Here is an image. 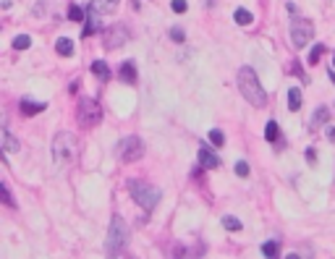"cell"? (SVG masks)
Returning a JSON list of instances; mask_svg holds the SVG:
<instances>
[{
	"label": "cell",
	"mask_w": 335,
	"mask_h": 259,
	"mask_svg": "<svg viewBox=\"0 0 335 259\" xmlns=\"http://www.w3.org/2000/svg\"><path fill=\"white\" fill-rule=\"evenodd\" d=\"M238 89H241L243 100L252 102L254 108H265V105H267V92L262 89L260 76L254 73V68L243 66V68L238 71Z\"/></svg>",
	"instance_id": "obj_1"
},
{
	"label": "cell",
	"mask_w": 335,
	"mask_h": 259,
	"mask_svg": "<svg viewBox=\"0 0 335 259\" xmlns=\"http://www.w3.org/2000/svg\"><path fill=\"white\" fill-rule=\"evenodd\" d=\"M129 243V225L120 215H113L110 218V228H108V236H105V256L108 259H118L123 254Z\"/></svg>",
	"instance_id": "obj_2"
},
{
	"label": "cell",
	"mask_w": 335,
	"mask_h": 259,
	"mask_svg": "<svg viewBox=\"0 0 335 259\" xmlns=\"http://www.w3.org/2000/svg\"><path fill=\"white\" fill-rule=\"evenodd\" d=\"M129 194H131V199L139 204L142 209H155L157 207V202H160V189H155V186H149V184H144V181H129Z\"/></svg>",
	"instance_id": "obj_3"
},
{
	"label": "cell",
	"mask_w": 335,
	"mask_h": 259,
	"mask_svg": "<svg viewBox=\"0 0 335 259\" xmlns=\"http://www.w3.org/2000/svg\"><path fill=\"white\" fill-rule=\"evenodd\" d=\"M76 155V136L71 131H60L53 139V160L55 165H68Z\"/></svg>",
	"instance_id": "obj_4"
},
{
	"label": "cell",
	"mask_w": 335,
	"mask_h": 259,
	"mask_svg": "<svg viewBox=\"0 0 335 259\" xmlns=\"http://www.w3.org/2000/svg\"><path fill=\"white\" fill-rule=\"evenodd\" d=\"M118 157L123 162H136L144 157V142L139 136H126V139L118 142Z\"/></svg>",
	"instance_id": "obj_5"
},
{
	"label": "cell",
	"mask_w": 335,
	"mask_h": 259,
	"mask_svg": "<svg viewBox=\"0 0 335 259\" xmlns=\"http://www.w3.org/2000/svg\"><path fill=\"white\" fill-rule=\"evenodd\" d=\"M76 118H79L81 126H97L100 120H102V108H100L95 100L84 97L79 102V108H76Z\"/></svg>",
	"instance_id": "obj_6"
},
{
	"label": "cell",
	"mask_w": 335,
	"mask_h": 259,
	"mask_svg": "<svg viewBox=\"0 0 335 259\" xmlns=\"http://www.w3.org/2000/svg\"><path fill=\"white\" fill-rule=\"evenodd\" d=\"M312 37H314V24L309 19H296L294 26H291V42H294V48L296 50H304L312 42Z\"/></svg>",
	"instance_id": "obj_7"
},
{
	"label": "cell",
	"mask_w": 335,
	"mask_h": 259,
	"mask_svg": "<svg viewBox=\"0 0 335 259\" xmlns=\"http://www.w3.org/2000/svg\"><path fill=\"white\" fill-rule=\"evenodd\" d=\"M129 37H131V32L123 24H113V26H108L102 32V45H105V50H118Z\"/></svg>",
	"instance_id": "obj_8"
},
{
	"label": "cell",
	"mask_w": 335,
	"mask_h": 259,
	"mask_svg": "<svg viewBox=\"0 0 335 259\" xmlns=\"http://www.w3.org/2000/svg\"><path fill=\"white\" fill-rule=\"evenodd\" d=\"M118 6H120V0H92L89 3V8H87V13L89 16H110V13H115L118 11Z\"/></svg>",
	"instance_id": "obj_9"
},
{
	"label": "cell",
	"mask_w": 335,
	"mask_h": 259,
	"mask_svg": "<svg viewBox=\"0 0 335 259\" xmlns=\"http://www.w3.org/2000/svg\"><path fill=\"white\" fill-rule=\"evenodd\" d=\"M199 167L215 170V167H220V157H218L210 147H199Z\"/></svg>",
	"instance_id": "obj_10"
},
{
	"label": "cell",
	"mask_w": 335,
	"mask_h": 259,
	"mask_svg": "<svg viewBox=\"0 0 335 259\" xmlns=\"http://www.w3.org/2000/svg\"><path fill=\"white\" fill-rule=\"evenodd\" d=\"M45 108H48V102H37V100H21V102H19L21 115H37V113H42Z\"/></svg>",
	"instance_id": "obj_11"
},
{
	"label": "cell",
	"mask_w": 335,
	"mask_h": 259,
	"mask_svg": "<svg viewBox=\"0 0 335 259\" xmlns=\"http://www.w3.org/2000/svg\"><path fill=\"white\" fill-rule=\"evenodd\" d=\"M118 76H120V79H123L126 84H136V66H134V60H126V63L120 66Z\"/></svg>",
	"instance_id": "obj_12"
},
{
	"label": "cell",
	"mask_w": 335,
	"mask_h": 259,
	"mask_svg": "<svg viewBox=\"0 0 335 259\" xmlns=\"http://www.w3.org/2000/svg\"><path fill=\"white\" fill-rule=\"evenodd\" d=\"M288 110H291V113L301 110V89H299V87H291V89H288Z\"/></svg>",
	"instance_id": "obj_13"
},
{
	"label": "cell",
	"mask_w": 335,
	"mask_h": 259,
	"mask_svg": "<svg viewBox=\"0 0 335 259\" xmlns=\"http://www.w3.org/2000/svg\"><path fill=\"white\" fill-rule=\"evenodd\" d=\"M327 120H330V108H327V105H322V108H317V110H314V115H312V126H314V128H317V126H325Z\"/></svg>",
	"instance_id": "obj_14"
},
{
	"label": "cell",
	"mask_w": 335,
	"mask_h": 259,
	"mask_svg": "<svg viewBox=\"0 0 335 259\" xmlns=\"http://www.w3.org/2000/svg\"><path fill=\"white\" fill-rule=\"evenodd\" d=\"M92 73L97 76L100 81H108V79H110V68H108V63H105V60H95V63H92Z\"/></svg>",
	"instance_id": "obj_15"
},
{
	"label": "cell",
	"mask_w": 335,
	"mask_h": 259,
	"mask_svg": "<svg viewBox=\"0 0 335 259\" xmlns=\"http://www.w3.org/2000/svg\"><path fill=\"white\" fill-rule=\"evenodd\" d=\"M55 50H58V55H73V42L68 39V37H60L58 42H55Z\"/></svg>",
	"instance_id": "obj_16"
},
{
	"label": "cell",
	"mask_w": 335,
	"mask_h": 259,
	"mask_svg": "<svg viewBox=\"0 0 335 259\" xmlns=\"http://www.w3.org/2000/svg\"><path fill=\"white\" fill-rule=\"evenodd\" d=\"M16 149H21V144L13 139L8 128H3V152H16Z\"/></svg>",
	"instance_id": "obj_17"
},
{
	"label": "cell",
	"mask_w": 335,
	"mask_h": 259,
	"mask_svg": "<svg viewBox=\"0 0 335 259\" xmlns=\"http://www.w3.org/2000/svg\"><path fill=\"white\" fill-rule=\"evenodd\" d=\"M233 19H236V24H238V26H249V24L254 21V16H252V13H249L246 8H238V11L233 13Z\"/></svg>",
	"instance_id": "obj_18"
},
{
	"label": "cell",
	"mask_w": 335,
	"mask_h": 259,
	"mask_svg": "<svg viewBox=\"0 0 335 259\" xmlns=\"http://www.w3.org/2000/svg\"><path fill=\"white\" fill-rule=\"evenodd\" d=\"M265 139H267V142H278V139H280V128H278V123H275V120H267Z\"/></svg>",
	"instance_id": "obj_19"
},
{
	"label": "cell",
	"mask_w": 335,
	"mask_h": 259,
	"mask_svg": "<svg viewBox=\"0 0 335 259\" xmlns=\"http://www.w3.org/2000/svg\"><path fill=\"white\" fill-rule=\"evenodd\" d=\"M278 251H280V243L278 241H267L265 246H262V254L267 259H278Z\"/></svg>",
	"instance_id": "obj_20"
},
{
	"label": "cell",
	"mask_w": 335,
	"mask_h": 259,
	"mask_svg": "<svg viewBox=\"0 0 335 259\" xmlns=\"http://www.w3.org/2000/svg\"><path fill=\"white\" fill-rule=\"evenodd\" d=\"M223 228H225V231H231V233H236V231H241V220L233 218V215H225L223 218Z\"/></svg>",
	"instance_id": "obj_21"
},
{
	"label": "cell",
	"mask_w": 335,
	"mask_h": 259,
	"mask_svg": "<svg viewBox=\"0 0 335 259\" xmlns=\"http://www.w3.org/2000/svg\"><path fill=\"white\" fill-rule=\"evenodd\" d=\"M29 45H32V37H29V34H19V37H13V48H16V50H26Z\"/></svg>",
	"instance_id": "obj_22"
},
{
	"label": "cell",
	"mask_w": 335,
	"mask_h": 259,
	"mask_svg": "<svg viewBox=\"0 0 335 259\" xmlns=\"http://www.w3.org/2000/svg\"><path fill=\"white\" fill-rule=\"evenodd\" d=\"M0 194H3V202L13 209V207H16V202H13V196H11V186L8 184H0Z\"/></svg>",
	"instance_id": "obj_23"
},
{
	"label": "cell",
	"mask_w": 335,
	"mask_h": 259,
	"mask_svg": "<svg viewBox=\"0 0 335 259\" xmlns=\"http://www.w3.org/2000/svg\"><path fill=\"white\" fill-rule=\"evenodd\" d=\"M322 53H325V45H314V48L309 50V63L314 66V63H317V60H319V58H322Z\"/></svg>",
	"instance_id": "obj_24"
},
{
	"label": "cell",
	"mask_w": 335,
	"mask_h": 259,
	"mask_svg": "<svg viewBox=\"0 0 335 259\" xmlns=\"http://www.w3.org/2000/svg\"><path fill=\"white\" fill-rule=\"evenodd\" d=\"M84 16H87V13H84L79 6H71V8H68V19H71V21H84Z\"/></svg>",
	"instance_id": "obj_25"
},
{
	"label": "cell",
	"mask_w": 335,
	"mask_h": 259,
	"mask_svg": "<svg viewBox=\"0 0 335 259\" xmlns=\"http://www.w3.org/2000/svg\"><path fill=\"white\" fill-rule=\"evenodd\" d=\"M210 142L215 144V147H223V144H225V136H223V131L212 128V131H210Z\"/></svg>",
	"instance_id": "obj_26"
},
{
	"label": "cell",
	"mask_w": 335,
	"mask_h": 259,
	"mask_svg": "<svg viewBox=\"0 0 335 259\" xmlns=\"http://www.w3.org/2000/svg\"><path fill=\"white\" fill-rule=\"evenodd\" d=\"M189 251H191V249H186V246H176V249H173V259H194Z\"/></svg>",
	"instance_id": "obj_27"
},
{
	"label": "cell",
	"mask_w": 335,
	"mask_h": 259,
	"mask_svg": "<svg viewBox=\"0 0 335 259\" xmlns=\"http://www.w3.org/2000/svg\"><path fill=\"white\" fill-rule=\"evenodd\" d=\"M236 173H238L241 178H246V176H249V162L238 160V162H236Z\"/></svg>",
	"instance_id": "obj_28"
},
{
	"label": "cell",
	"mask_w": 335,
	"mask_h": 259,
	"mask_svg": "<svg viewBox=\"0 0 335 259\" xmlns=\"http://www.w3.org/2000/svg\"><path fill=\"white\" fill-rule=\"evenodd\" d=\"M171 8H173L176 13H186V8H189V6H186V0H173Z\"/></svg>",
	"instance_id": "obj_29"
},
{
	"label": "cell",
	"mask_w": 335,
	"mask_h": 259,
	"mask_svg": "<svg viewBox=\"0 0 335 259\" xmlns=\"http://www.w3.org/2000/svg\"><path fill=\"white\" fill-rule=\"evenodd\" d=\"M171 37H173L176 42H184V39H186V37H184V32H181L178 26H173V29H171Z\"/></svg>",
	"instance_id": "obj_30"
},
{
	"label": "cell",
	"mask_w": 335,
	"mask_h": 259,
	"mask_svg": "<svg viewBox=\"0 0 335 259\" xmlns=\"http://www.w3.org/2000/svg\"><path fill=\"white\" fill-rule=\"evenodd\" d=\"M291 71H294V73L299 76V79H301V81H307V76H304V71H301V66H299V60H294V66H291Z\"/></svg>",
	"instance_id": "obj_31"
},
{
	"label": "cell",
	"mask_w": 335,
	"mask_h": 259,
	"mask_svg": "<svg viewBox=\"0 0 335 259\" xmlns=\"http://www.w3.org/2000/svg\"><path fill=\"white\" fill-rule=\"evenodd\" d=\"M307 162H309V165H314V162H317V152H314L312 147L307 149Z\"/></svg>",
	"instance_id": "obj_32"
},
{
	"label": "cell",
	"mask_w": 335,
	"mask_h": 259,
	"mask_svg": "<svg viewBox=\"0 0 335 259\" xmlns=\"http://www.w3.org/2000/svg\"><path fill=\"white\" fill-rule=\"evenodd\" d=\"M327 142L335 144V126H327Z\"/></svg>",
	"instance_id": "obj_33"
},
{
	"label": "cell",
	"mask_w": 335,
	"mask_h": 259,
	"mask_svg": "<svg viewBox=\"0 0 335 259\" xmlns=\"http://www.w3.org/2000/svg\"><path fill=\"white\" fill-rule=\"evenodd\" d=\"M327 76H330V81L335 84V68H327Z\"/></svg>",
	"instance_id": "obj_34"
},
{
	"label": "cell",
	"mask_w": 335,
	"mask_h": 259,
	"mask_svg": "<svg viewBox=\"0 0 335 259\" xmlns=\"http://www.w3.org/2000/svg\"><path fill=\"white\" fill-rule=\"evenodd\" d=\"M285 259H301V256H299V254H288Z\"/></svg>",
	"instance_id": "obj_35"
},
{
	"label": "cell",
	"mask_w": 335,
	"mask_h": 259,
	"mask_svg": "<svg viewBox=\"0 0 335 259\" xmlns=\"http://www.w3.org/2000/svg\"><path fill=\"white\" fill-rule=\"evenodd\" d=\"M126 259H136V256H131V254H129V256H126Z\"/></svg>",
	"instance_id": "obj_36"
},
{
	"label": "cell",
	"mask_w": 335,
	"mask_h": 259,
	"mask_svg": "<svg viewBox=\"0 0 335 259\" xmlns=\"http://www.w3.org/2000/svg\"><path fill=\"white\" fill-rule=\"evenodd\" d=\"M332 63H335V58H332ZM332 68H335V66H332Z\"/></svg>",
	"instance_id": "obj_37"
}]
</instances>
